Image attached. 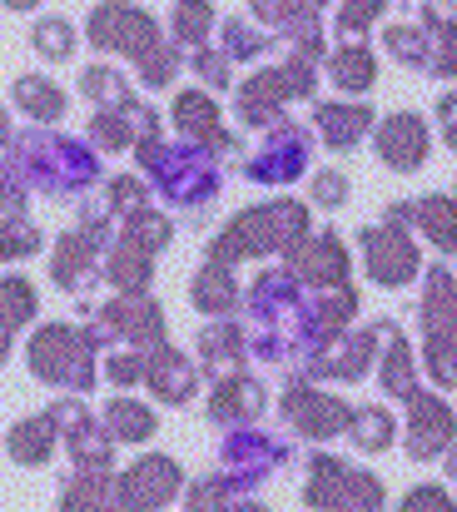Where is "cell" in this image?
Returning <instances> with one entry per match:
<instances>
[{"instance_id": "obj_1", "label": "cell", "mask_w": 457, "mask_h": 512, "mask_svg": "<svg viewBox=\"0 0 457 512\" xmlns=\"http://www.w3.org/2000/svg\"><path fill=\"white\" fill-rule=\"evenodd\" d=\"M313 224H308V204L299 199H269L254 204L244 214H234L214 239H209V264H244V259H264V254H289L299 249Z\"/></svg>"}, {"instance_id": "obj_2", "label": "cell", "mask_w": 457, "mask_h": 512, "mask_svg": "<svg viewBox=\"0 0 457 512\" xmlns=\"http://www.w3.org/2000/svg\"><path fill=\"white\" fill-rule=\"evenodd\" d=\"M318 60H328V50L323 45H308V50H294L284 65H274V70H259L254 80H244L239 90H234V110H239V120L249 125V130H279L284 120H289V100H313V90H318Z\"/></svg>"}, {"instance_id": "obj_3", "label": "cell", "mask_w": 457, "mask_h": 512, "mask_svg": "<svg viewBox=\"0 0 457 512\" xmlns=\"http://www.w3.org/2000/svg\"><path fill=\"white\" fill-rule=\"evenodd\" d=\"M423 363L438 388H457V274L448 264L423 269Z\"/></svg>"}, {"instance_id": "obj_4", "label": "cell", "mask_w": 457, "mask_h": 512, "mask_svg": "<svg viewBox=\"0 0 457 512\" xmlns=\"http://www.w3.org/2000/svg\"><path fill=\"white\" fill-rule=\"evenodd\" d=\"M20 174L30 179V184H40V189H50V194H75V189H85L90 179H95V150H85L80 140H55V135H25L20 140V150L10 155Z\"/></svg>"}, {"instance_id": "obj_5", "label": "cell", "mask_w": 457, "mask_h": 512, "mask_svg": "<svg viewBox=\"0 0 457 512\" xmlns=\"http://www.w3.org/2000/svg\"><path fill=\"white\" fill-rule=\"evenodd\" d=\"M30 373L55 388H95V339L70 324H45L30 339Z\"/></svg>"}, {"instance_id": "obj_6", "label": "cell", "mask_w": 457, "mask_h": 512, "mask_svg": "<svg viewBox=\"0 0 457 512\" xmlns=\"http://www.w3.org/2000/svg\"><path fill=\"white\" fill-rule=\"evenodd\" d=\"M279 418H284V428H294L308 443H328V438L348 433L353 403H343V398L313 388L308 378H289V388H284V398H279Z\"/></svg>"}, {"instance_id": "obj_7", "label": "cell", "mask_w": 457, "mask_h": 512, "mask_svg": "<svg viewBox=\"0 0 457 512\" xmlns=\"http://www.w3.org/2000/svg\"><path fill=\"white\" fill-rule=\"evenodd\" d=\"M358 249H363V269H368V279L383 284V289H403V284H413V279L428 269V264L418 259L413 234L398 229V224H388V219L358 229Z\"/></svg>"}, {"instance_id": "obj_8", "label": "cell", "mask_w": 457, "mask_h": 512, "mask_svg": "<svg viewBox=\"0 0 457 512\" xmlns=\"http://www.w3.org/2000/svg\"><path fill=\"white\" fill-rule=\"evenodd\" d=\"M403 448L408 458L418 463H433V458H448L457 448V413L448 408V398H438L433 388H418L408 398V433H403Z\"/></svg>"}, {"instance_id": "obj_9", "label": "cell", "mask_w": 457, "mask_h": 512, "mask_svg": "<svg viewBox=\"0 0 457 512\" xmlns=\"http://www.w3.org/2000/svg\"><path fill=\"white\" fill-rule=\"evenodd\" d=\"M85 314L100 319L95 329H100L105 339H125L135 353L164 348V314H159V304H154L150 294H120V299H110L105 309H90V304H85Z\"/></svg>"}, {"instance_id": "obj_10", "label": "cell", "mask_w": 457, "mask_h": 512, "mask_svg": "<svg viewBox=\"0 0 457 512\" xmlns=\"http://www.w3.org/2000/svg\"><path fill=\"white\" fill-rule=\"evenodd\" d=\"M284 269H289L304 289L328 294V289H343V284H348L353 259H348V244H343L338 234L318 229V234H308L299 249H289V254H284Z\"/></svg>"}, {"instance_id": "obj_11", "label": "cell", "mask_w": 457, "mask_h": 512, "mask_svg": "<svg viewBox=\"0 0 457 512\" xmlns=\"http://www.w3.org/2000/svg\"><path fill=\"white\" fill-rule=\"evenodd\" d=\"M184 488V473L174 458L154 453V458H140L135 468L115 473V493H120V508L125 512H159L169 508Z\"/></svg>"}, {"instance_id": "obj_12", "label": "cell", "mask_w": 457, "mask_h": 512, "mask_svg": "<svg viewBox=\"0 0 457 512\" xmlns=\"http://www.w3.org/2000/svg\"><path fill=\"white\" fill-rule=\"evenodd\" d=\"M308 155H313V130L299 120H284L279 130H269L264 150L244 165V174L254 184H294L308 170Z\"/></svg>"}, {"instance_id": "obj_13", "label": "cell", "mask_w": 457, "mask_h": 512, "mask_svg": "<svg viewBox=\"0 0 457 512\" xmlns=\"http://www.w3.org/2000/svg\"><path fill=\"white\" fill-rule=\"evenodd\" d=\"M219 453H224V468H219V473H229L244 493H249L254 483H264L274 468L289 463V443H284V438H269V433H259V428L229 433Z\"/></svg>"}, {"instance_id": "obj_14", "label": "cell", "mask_w": 457, "mask_h": 512, "mask_svg": "<svg viewBox=\"0 0 457 512\" xmlns=\"http://www.w3.org/2000/svg\"><path fill=\"white\" fill-rule=\"evenodd\" d=\"M90 40H95L100 50H120V55H130L135 65L150 55L154 45H164L159 30H154V15L130 10V5H100V10L90 15Z\"/></svg>"}, {"instance_id": "obj_15", "label": "cell", "mask_w": 457, "mask_h": 512, "mask_svg": "<svg viewBox=\"0 0 457 512\" xmlns=\"http://www.w3.org/2000/svg\"><path fill=\"white\" fill-rule=\"evenodd\" d=\"M373 145H378V160H383L388 170H398V174L423 170V165H428V150H433V140H428V120L413 115V110H398V115L378 120Z\"/></svg>"}, {"instance_id": "obj_16", "label": "cell", "mask_w": 457, "mask_h": 512, "mask_svg": "<svg viewBox=\"0 0 457 512\" xmlns=\"http://www.w3.org/2000/svg\"><path fill=\"white\" fill-rule=\"evenodd\" d=\"M169 120H174V130H179L194 150H209V155L239 150V140L219 125V105H214L204 90H179V100H174Z\"/></svg>"}, {"instance_id": "obj_17", "label": "cell", "mask_w": 457, "mask_h": 512, "mask_svg": "<svg viewBox=\"0 0 457 512\" xmlns=\"http://www.w3.org/2000/svg\"><path fill=\"white\" fill-rule=\"evenodd\" d=\"M373 363H378V329L368 324V329H358V334H343L328 353L308 358L304 368H299V378H308V383H313V378H343V383H358V378H368Z\"/></svg>"}, {"instance_id": "obj_18", "label": "cell", "mask_w": 457, "mask_h": 512, "mask_svg": "<svg viewBox=\"0 0 457 512\" xmlns=\"http://www.w3.org/2000/svg\"><path fill=\"white\" fill-rule=\"evenodd\" d=\"M388 224H413L423 229V239L438 254H457V194H428V199H408L388 209Z\"/></svg>"}, {"instance_id": "obj_19", "label": "cell", "mask_w": 457, "mask_h": 512, "mask_svg": "<svg viewBox=\"0 0 457 512\" xmlns=\"http://www.w3.org/2000/svg\"><path fill=\"white\" fill-rule=\"evenodd\" d=\"M264 408H269V393H264V383L249 378V373H239V378H219L214 393H209V418H214L219 428H229V433L254 428Z\"/></svg>"}, {"instance_id": "obj_20", "label": "cell", "mask_w": 457, "mask_h": 512, "mask_svg": "<svg viewBox=\"0 0 457 512\" xmlns=\"http://www.w3.org/2000/svg\"><path fill=\"white\" fill-rule=\"evenodd\" d=\"M378 383L393 393V398H413L418 393V368H413V348L403 339V329L393 319H378Z\"/></svg>"}, {"instance_id": "obj_21", "label": "cell", "mask_w": 457, "mask_h": 512, "mask_svg": "<svg viewBox=\"0 0 457 512\" xmlns=\"http://www.w3.org/2000/svg\"><path fill=\"white\" fill-rule=\"evenodd\" d=\"M100 244L90 239V234H80V229H70V234H60V244H55V284L60 289H70V294H85L95 279H100Z\"/></svg>"}, {"instance_id": "obj_22", "label": "cell", "mask_w": 457, "mask_h": 512, "mask_svg": "<svg viewBox=\"0 0 457 512\" xmlns=\"http://www.w3.org/2000/svg\"><path fill=\"white\" fill-rule=\"evenodd\" d=\"M199 363L214 373V383H219V378H239L244 363H249V334H244L234 319L209 324V329L199 334Z\"/></svg>"}, {"instance_id": "obj_23", "label": "cell", "mask_w": 457, "mask_h": 512, "mask_svg": "<svg viewBox=\"0 0 457 512\" xmlns=\"http://www.w3.org/2000/svg\"><path fill=\"white\" fill-rule=\"evenodd\" d=\"M145 383L154 388L159 403H189L194 388H199V368L179 348L164 343V348H154L150 358H145Z\"/></svg>"}, {"instance_id": "obj_24", "label": "cell", "mask_w": 457, "mask_h": 512, "mask_svg": "<svg viewBox=\"0 0 457 512\" xmlns=\"http://www.w3.org/2000/svg\"><path fill=\"white\" fill-rule=\"evenodd\" d=\"M254 20L259 25H269L279 40H289L294 50H308V45H323V5H279V0H269V5H254Z\"/></svg>"}, {"instance_id": "obj_25", "label": "cell", "mask_w": 457, "mask_h": 512, "mask_svg": "<svg viewBox=\"0 0 457 512\" xmlns=\"http://www.w3.org/2000/svg\"><path fill=\"white\" fill-rule=\"evenodd\" d=\"M313 130L323 135L328 150H353V145H363L378 130V120H373L368 105H338V100H328V105L313 110Z\"/></svg>"}, {"instance_id": "obj_26", "label": "cell", "mask_w": 457, "mask_h": 512, "mask_svg": "<svg viewBox=\"0 0 457 512\" xmlns=\"http://www.w3.org/2000/svg\"><path fill=\"white\" fill-rule=\"evenodd\" d=\"M323 65H328V80H333L338 90H348V95H368V90L378 85V55H373L368 40L333 45Z\"/></svg>"}, {"instance_id": "obj_27", "label": "cell", "mask_w": 457, "mask_h": 512, "mask_svg": "<svg viewBox=\"0 0 457 512\" xmlns=\"http://www.w3.org/2000/svg\"><path fill=\"white\" fill-rule=\"evenodd\" d=\"M55 443H60V428H55V418H50V413L20 418V423L10 428V438H5L10 458H15V463H25V468H40V463H50Z\"/></svg>"}, {"instance_id": "obj_28", "label": "cell", "mask_w": 457, "mask_h": 512, "mask_svg": "<svg viewBox=\"0 0 457 512\" xmlns=\"http://www.w3.org/2000/svg\"><path fill=\"white\" fill-rule=\"evenodd\" d=\"M189 299H194V309H204L209 319H234V309H239V284H234V274H229L224 264H204V269L194 274Z\"/></svg>"}, {"instance_id": "obj_29", "label": "cell", "mask_w": 457, "mask_h": 512, "mask_svg": "<svg viewBox=\"0 0 457 512\" xmlns=\"http://www.w3.org/2000/svg\"><path fill=\"white\" fill-rule=\"evenodd\" d=\"M150 254H140L135 244H125V239H110V249H105V264H100V279L105 284H115L120 294H145V284H150Z\"/></svg>"}, {"instance_id": "obj_30", "label": "cell", "mask_w": 457, "mask_h": 512, "mask_svg": "<svg viewBox=\"0 0 457 512\" xmlns=\"http://www.w3.org/2000/svg\"><path fill=\"white\" fill-rule=\"evenodd\" d=\"M60 512H125L115 493V473H75L60 493Z\"/></svg>"}, {"instance_id": "obj_31", "label": "cell", "mask_w": 457, "mask_h": 512, "mask_svg": "<svg viewBox=\"0 0 457 512\" xmlns=\"http://www.w3.org/2000/svg\"><path fill=\"white\" fill-rule=\"evenodd\" d=\"M423 20H428V65H423V75L453 80L457 75V20L443 15L438 5H423Z\"/></svg>"}, {"instance_id": "obj_32", "label": "cell", "mask_w": 457, "mask_h": 512, "mask_svg": "<svg viewBox=\"0 0 457 512\" xmlns=\"http://www.w3.org/2000/svg\"><path fill=\"white\" fill-rule=\"evenodd\" d=\"M80 90H85L100 110H120V115H135V110H140L135 90H130L125 75L110 70V65H90V70H80Z\"/></svg>"}, {"instance_id": "obj_33", "label": "cell", "mask_w": 457, "mask_h": 512, "mask_svg": "<svg viewBox=\"0 0 457 512\" xmlns=\"http://www.w3.org/2000/svg\"><path fill=\"white\" fill-rule=\"evenodd\" d=\"M15 105L30 115V120H40V125H50V120H60L65 115V90L50 80V75H20L15 80Z\"/></svg>"}, {"instance_id": "obj_34", "label": "cell", "mask_w": 457, "mask_h": 512, "mask_svg": "<svg viewBox=\"0 0 457 512\" xmlns=\"http://www.w3.org/2000/svg\"><path fill=\"white\" fill-rule=\"evenodd\" d=\"M358 453H383V448H393V438H398V423H393V413L388 408H378V403H363V408H353V423H348V433H343Z\"/></svg>"}, {"instance_id": "obj_35", "label": "cell", "mask_w": 457, "mask_h": 512, "mask_svg": "<svg viewBox=\"0 0 457 512\" xmlns=\"http://www.w3.org/2000/svg\"><path fill=\"white\" fill-rule=\"evenodd\" d=\"M328 512H388V493H383V483L368 468H348Z\"/></svg>"}, {"instance_id": "obj_36", "label": "cell", "mask_w": 457, "mask_h": 512, "mask_svg": "<svg viewBox=\"0 0 457 512\" xmlns=\"http://www.w3.org/2000/svg\"><path fill=\"white\" fill-rule=\"evenodd\" d=\"M154 413L145 403H135V398H110L105 403V433L115 438V443H145L154 438Z\"/></svg>"}, {"instance_id": "obj_37", "label": "cell", "mask_w": 457, "mask_h": 512, "mask_svg": "<svg viewBox=\"0 0 457 512\" xmlns=\"http://www.w3.org/2000/svg\"><path fill=\"white\" fill-rule=\"evenodd\" d=\"M65 443H70V458H75L80 473H110V463H115V438H110L95 418H90L85 428H75Z\"/></svg>"}, {"instance_id": "obj_38", "label": "cell", "mask_w": 457, "mask_h": 512, "mask_svg": "<svg viewBox=\"0 0 457 512\" xmlns=\"http://www.w3.org/2000/svg\"><path fill=\"white\" fill-rule=\"evenodd\" d=\"M343 473H348V463H343V458H333V453H313V458H308V483H304V503L308 508L328 512L333 493H338V483H343Z\"/></svg>"}, {"instance_id": "obj_39", "label": "cell", "mask_w": 457, "mask_h": 512, "mask_svg": "<svg viewBox=\"0 0 457 512\" xmlns=\"http://www.w3.org/2000/svg\"><path fill=\"white\" fill-rule=\"evenodd\" d=\"M383 45H388L393 60L423 70L428 65V20H423V10H418V25H388L383 30Z\"/></svg>"}, {"instance_id": "obj_40", "label": "cell", "mask_w": 457, "mask_h": 512, "mask_svg": "<svg viewBox=\"0 0 457 512\" xmlns=\"http://www.w3.org/2000/svg\"><path fill=\"white\" fill-rule=\"evenodd\" d=\"M120 239H125V244H135L140 254H150L154 259V254L174 239V224H169L164 214H154V209H140V214H130V219H125V234H120Z\"/></svg>"}, {"instance_id": "obj_41", "label": "cell", "mask_w": 457, "mask_h": 512, "mask_svg": "<svg viewBox=\"0 0 457 512\" xmlns=\"http://www.w3.org/2000/svg\"><path fill=\"white\" fill-rule=\"evenodd\" d=\"M35 289L20 279V274H10V279H0V324L5 329H20V324H30L35 319Z\"/></svg>"}, {"instance_id": "obj_42", "label": "cell", "mask_w": 457, "mask_h": 512, "mask_svg": "<svg viewBox=\"0 0 457 512\" xmlns=\"http://www.w3.org/2000/svg\"><path fill=\"white\" fill-rule=\"evenodd\" d=\"M90 145H95V150H130V145H135V115L100 110V115L90 120Z\"/></svg>"}, {"instance_id": "obj_43", "label": "cell", "mask_w": 457, "mask_h": 512, "mask_svg": "<svg viewBox=\"0 0 457 512\" xmlns=\"http://www.w3.org/2000/svg\"><path fill=\"white\" fill-rule=\"evenodd\" d=\"M219 40H224V55L229 60H259L264 50H269V35L264 30H254L249 20H224V30H219Z\"/></svg>"}, {"instance_id": "obj_44", "label": "cell", "mask_w": 457, "mask_h": 512, "mask_svg": "<svg viewBox=\"0 0 457 512\" xmlns=\"http://www.w3.org/2000/svg\"><path fill=\"white\" fill-rule=\"evenodd\" d=\"M105 209H110V214H120V219H130V214L150 209V189H145V179H140V174H115V179H110V189H105Z\"/></svg>"}, {"instance_id": "obj_45", "label": "cell", "mask_w": 457, "mask_h": 512, "mask_svg": "<svg viewBox=\"0 0 457 512\" xmlns=\"http://www.w3.org/2000/svg\"><path fill=\"white\" fill-rule=\"evenodd\" d=\"M209 30H214V5H179V10H174V45H179V50H184V45H199V50H204Z\"/></svg>"}, {"instance_id": "obj_46", "label": "cell", "mask_w": 457, "mask_h": 512, "mask_svg": "<svg viewBox=\"0 0 457 512\" xmlns=\"http://www.w3.org/2000/svg\"><path fill=\"white\" fill-rule=\"evenodd\" d=\"M45 239H40V229L30 224V219H20V214H10V219H0V264L5 259H25V254H35Z\"/></svg>"}, {"instance_id": "obj_47", "label": "cell", "mask_w": 457, "mask_h": 512, "mask_svg": "<svg viewBox=\"0 0 457 512\" xmlns=\"http://www.w3.org/2000/svg\"><path fill=\"white\" fill-rule=\"evenodd\" d=\"M30 40H35L40 60H70V55H75V30H70V20H40Z\"/></svg>"}, {"instance_id": "obj_48", "label": "cell", "mask_w": 457, "mask_h": 512, "mask_svg": "<svg viewBox=\"0 0 457 512\" xmlns=\"http://www.w3.org/2000/svg\"><path fill=\"white\" fill-rule=\"evenodd\" d=\"M174 70H179V45H174V40L154 45L150 55L140 60V80H145L150 90H164V85H174Z\"/></svg>"}, {"instance_id": "obj_49", "label": "cell", "mask_w": 457, "mask_h": 512, "mask_svg": "<svg viewBox=\"0 0 457 512\" xmlns=\"http://www.w3.org/2000/svg\"><path fill=\"white\" fill-rule=\"evenodd\" d=\"M393 512H457V503H453L448 488H438V483H418V488H408V498H403Z\"/></svg>"}, {"instance_id": "obj_50", "label": "cell", "mask_w": 457, "mask_h": 512, "mask_svg": "<svg viewBox=\"0 0 457 512\" xmlns=\"http://www.w3.org/2000/svg\"><path fill=\"white\" fill-rule=\"evenodd\" d=\"M383 10H388L383 0H348V5H338V30H343V35H368V25H373Z\"/></svg>"}, {"instance_id": "obj_51", "label": "cell", "mask_w": 457, "mask_h": 512, "mask_svg": "<svg viewBox=\"0 0 457 512\" xmlns=\"http://www.w3.org/2000/svg\"><path fill=\"white\" fill-rule=\"evenodd\" d=\"M229 65H234V60H229L224 50H209V45H204V50H194V75H199L204 85H214V90H229V85H234Z\"/></svg>"}, {"instance_id": "obj_52", "label": "cell", "mask_w": 457, "mask_h": 512, "mask_svg": "<svg viewBox=\"0 0 457 512\" xmlns=\"http://www.w3.org/2000/svg\"><path fill=\"white\" fill-rule=\"evenodd\" d=\"M145 358H150V353H110V358H105V378H110L115 388H130V383L145 378Z\"/></svg>"}, {"instance_id": "obj_53", "label": "cell", "mask_w": 457, "mask_h": 512, "mask_svg": "<svg viewBox=\"0 0 457 512\" xmlns=\"http://www.w3.org/2000/svg\"><path fill=\"white\" fill-rule=\"evenodd\" d=\"M313 204L318 209H338V204H348V179L338 170H318L313 174Z\"/></svg>"}, {"instance_id": "obj_54", "label": "cell", "mask_w": 457, "mask_h": 512, "mask_svg": "<svg viewBox=\"0 0 457 512\" xmlns=\"http://www.w3.org/2000/svg\"><path fill=\"white\" fill-rule=\"evenodd\" d=\"M438 125H443V135H448V145H453V155H457V90L438 95Z\"/></svg>"}, {"instance_id": "obj_55", "label": "cell", "mask_w": 457, "mask_h": 512, "mask_svg": "<svg viewBox=\"0 0 457 512\" xmlns=\"http://www.w3.org/2000/svg\"><path fill=\"white\" fill-rule=\"evenodd\" d=\"M5 145H10V115L0 110V150H5Z\"/></svg>"}, {"instance_id": "obj_56", "label": "cell", "mask_w": 457, "mask_h": 512, "mask_svg": "<svg viewBox=\"0 0 457 512\" xmlns=\"http://www.w3.org/2000/svg\"><path fill=\"white\" fill-rule=\"evenodd\" d=\"M5 358H10V329L0 324V363H5Z\"/></svg>"}, {"instance_id": "obj_57", "label": "cell", "mask_w": 457, "mask_h": 512, "mask_svg": "<svg viewBox=\"0 0 457 512\" xmlns=\"http://www.w3.org/2000/svg\"><path fill=\"white\" fill-rule=\"evenodd\" d=\"M229 512H269V508H259V503H234Z\"/></svg>"}, {"instance_id": "obj_58", "label": "cell", "mask_w": 457, "mask_h": 512, "mask_svg": "<svg viewBox=\"0 0 457 512\" xmlns=\"http://www.w3.org/2000/svg\"><path fill=\"white\" fill-rule=\"evenodd\" d=\"M448 478H453V483H457V448H453V453H448Z\"/></svg>"}]
</instances>
